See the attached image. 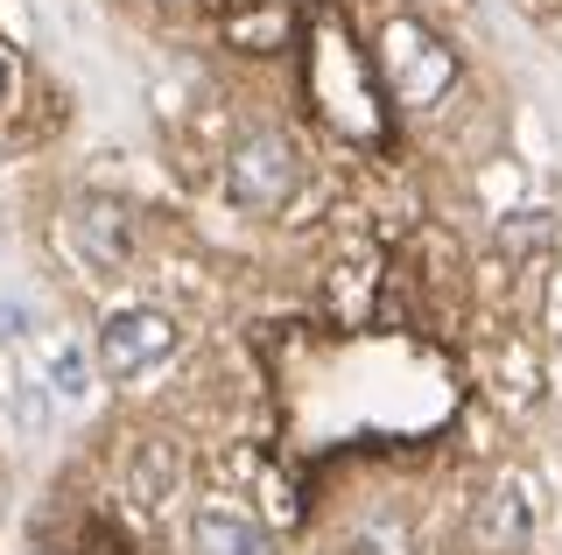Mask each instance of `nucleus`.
Wrapping results in <instances>:
<instances>
[{
    "label": "nucleus",
    "mask_w": 562,
    "mask_h": 555,
    "mask_svg": "<svg viewBox=\"0 0 562 555\" xmlns=\"http://www.w3.org/2000/svg\"><path fill=\"white\" fill-rule=\"evenodd\" d=\"M310 99H316V113H324L338 134H351V141H380L386 134L380 84H373V71H366V57L351 49V36L330 29V22L310 29Z\"/></svg>",
    "instance_id": "nucleus-1"
},
{
    "label": "nucleus",
    "mask_w": 562,
    "mask_h": 555,
    "mask_svg": "<svg viewBox=\"0 0 562 555\" xmlns=\"http://www.w3.org/2000/svg\"><path fill=\"white\" fill-rule=\"evenodd\" d=\"M380 78H386V99H401V106H436L457 84V57L415 14H394L380 29Z\"/></svg>",
    "instance_id": "nucleus-2"
},
{
    "label": "nucleus",
    "mask_w": 562,
    "mask_h": 555,
    "mask_svg": "<svg viewBox=\"0 0 562 555\" xmlns=\"http://www.w3.org/2000/svg\"><path fill=\"white\" fill-rule=\"evenodd\" d=\"M289 190H295V148L281 134H246L225 162V197L246 212H274Z\"/></svg>",
    "instance_id": "nucleus-3"
},
{
    "label": "nucleus",
    "mask_w": 562,
    "mask_h": 555,
    "mask_svg": "<svg viewBox=\"0 0 562 555\" xmlns=\"http://www.w3.org/2000/svg\"><path fill=\"white\" fill-rule=\"evenodd\" d=\"M169 344H176V324L169 317H155V309H120V317L99 324V366L113 373V380H127L140 366H155Z\"/></svg>",
    "instance_id": "nucleus-4"
},
{
    "label": "nucleus",
    "mask_w": 562,
    "mask_h": 555,
    "mask_svg": "<svg viewBox=\"0 0 562 555\" xmlns=\"http://www.w3.org/2000/svg\"><path fill=\"white\" fill-rule=\"evenodd\" d=\"M190 548H198V555H274V534L260 528L254 513L211 499V507L190 513Z\"/></svg>",
    "instance_id": "nucleus-5"
},
{
    "label": "nucleus",
    "mask_w": 562,
    "mask_h": 555,
    "mask_svg": "<svg viewBox=\"0 0 562 555\" xmlns=\"http://www.w3.org/2000/svg\"><path fill=\"white\" fill-rule=\"evenodd\" d=\"M471 548H485V555H520L527 548V499L514 485H492L479 499V513H471Z\"/></svg>",
    "instance_id": "nucleus-6"
},
{
    "label": "nucleus",
    "mask_w": 562,
    "mask_h": 555,
    "mask_svg": "<svg viewBox=\"0 0 562 555\" xmlns=\"http://www.w3.org/2000/svg\"><path fill=\"white\" fill-rule=\"evenodd\" d=\"M70 233H78V247H85V260H92V268H120V260H127V218L113 212V204H85L78 218H70Z\"/></svg>",
    "instance_id": "nucleus-7"
},
{
    "label": "nucleus",
    "mask_w": 562,
    "mask_h": 555,
    "mask_svg": "<svg viewBox=\"0 0 562 555\" xmlns=\"http://www.w3.org/2000/svg\"><path fill=\"white\" fill-rule=\"evenodd\" d=\"M169 485H176V450L155 437L148 450H140V464H134V492H140V499H162Z\"/></svg>",
    "instance_id": "nucleus-8"
},
{
    "label": "nucleus",
    "mask_w": 562,
    "mask_h": 555,
    "mask_svg": "<svg viewBox=\"0 0 562 555\" xmlns=\"http://www.w3.org/2000/svg\"><path fill=\"white\" fill-rule=\"evenodd\" d=\"M345 555H408V528L401 520H366V528H351Z\"/></svg>",
    "instance_id": "nucleus-9"
},
{
    "label": "nucleus",
    "mask_w": 562,
    "mask_h": 555,
    "mask_svg": "<svg viewBox=\"0 0 562 555\" xmlns=\"http://www.w3.org/2000/svg\"><path fill=\"white\" fill-rule=\"evenodd\" d=\"M92 366H85V352H57V366H49V380H57V394H85L92 380H85Z\"/></svg>",
    "instance_id": "nucleus-10"
},
{
    "label": "nucleus",
    "mask_w": 562,
    "mask_h": 555,
    "mask_svg": "<svg viewBox=\"0 0 562 555\" xmlns=\"http://www.w3.org/2000/svg\"><path fill=\"white\" fill-rule=\"evenodd\" d=\"M0 99H8V57H0Z\"/></svg>",
    "instance_id": "nucleus-11"
},
{
    "label": "nucleus",
    "mask_w": 562,
    "mask_h": 555,
    "mask_svg": "<svg viewBox=\"0 0 562 555\" xmlns=\"http://www.w3.org/2000/svg\"><path fill=\"white\" fill-rule=\"evenodd\" d=\"M49 555H78V548H49Z\"/></svg>",
    "instance_id": "nucleus-12"
}]
</instances>
